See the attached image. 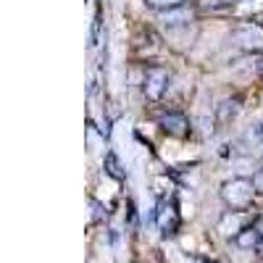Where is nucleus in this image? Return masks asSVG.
Here are the masks:
<instances>
[{"mask_svg":"<svg viewBox=\"0 0 263 263\" xmlns=\"http://www.w3.org/2000/svg\"><path fill=\"white\" fill-rule=\"evenodd\" d=\"M255 229H258V232H260V237H263V213L255 218Z\"/></svg>","mask_w":263,"mask_h":263,"instance_id":"nucleus-15","label":"nucleus"},{"mask_svg":"<svg viewBox=\"0 0 263 263\" xmlns=\"http://www.w3.org/2000/svg\"><path fill=\"white\" fill-rule=\"evenodd\" d=\"M242 111V98H224L216 105V121L218 124H229L232 119H237V114Z\"/></svg>","mask_w":263,"mask_h":263,"instance_id":"nucleus-7","label":"nucleus"},{"mask_svg":"<svg viewBox=\"0 0 263 263\" xmlns=\"http://www.w3.org/2000/svg\"><path fill=\"white\" fill-rule=\"evenodd\" d=\"M156 224H158L161 234H166V237L179 229V213H177V205H174L171 200H161V203H158Z\"/></svg>","mask_w":263,"mask_h":263,"instance_id":"nucleus-5","label":"nucleus"},{"mask_svg":"<svg viewBox=\"0 0 263 263\" xmlns=\"http://www.w3.org/2000/svg\"><path fill=\"white\" fill-rule=\"evenodd\" d=\"M158 126L166 132L168 137H179V140H184L187 135H190V119L184 116V114H179V111H168V114H163L161 119H158Z\"/></svg>","mask_w":263,"mask_h":263,"instance_id":"nucleus-4","label":"nucleus"},{"mask_svg":"<svg viewBox=\"0 0 263 263\" xmlns=\"http://www.w3.org/2000/svg\"><path fill=\"white\" fill-rule=\"evenodd\" d=\"M168 69H163V66H150V69L145 71V82H142V90H145V98L150 103H158L166 90H168Z\"/></svg>","mask_w":263,"mask_h":263,"instance_id":"nucleus-3","label":"nucleus"},{"mask_svg":"<svg viewBox=\"0 0 263 263\" xmlns=\"http://www.w3.org/2000/svg\"><path fill=\"white\" fill-rule=\"evenodd\" d=\"M232 40L239 50L245 53H263V27L260 24H239L232 32Z\"/></svg>","mask_w":263,"mask_h":263,"instance_id":"nucleus-2","label":"nucleus"},{"mask_svg":"<svg viewBox=\"0 0 263 263\" xmlns=\"http://www.w3.org/2000/svg\"><path fill=\"white\" fill-rule=\"evenodd\" d=\"M253 184H255V190H258V192H263V168L253 177Z\"/></svg>","mask_w":263,"mask_h":263,"instance_id":"nucleus-14","label":"nucleus"},{"mask_svg":"<svg viewBox=\"0 0 263 263\" xmlns=\"http://www.w3.org/2000/svg\"><path fill=\"white\" fill-rule=\"evenodd\" d=\"M260 142H263V126H260Z\"/></svg>","mask_w":263,"mask_h":263,"instance_id":"nucleus-18","label":"nucleus"},{"mask_svg":"<svg viewBox=\"0 0 263 263\" xmlns=\"http://www.w3.org/2000/svg\"><path fill=\"white\" fill-rule=\"evenodd\" d=\"M255 184L248 177H234L227 179L221 184V200L229 211H248L253 205V197H255Z\"/></svg>","mask_w":263,"mask_h":263,"instance_id":"nucleus-1","label":"nucleus"},{"mask_svg":"<svg viewBox=\"0 0 263 263\" xmlns=\"http://www.w3.org/2000/svg\"><path fill=\"white\" fill-rule=\"evenodd\" d=\"M253 21H255V24H258V21H260V24H263V13H258V16H255Z\"/></svg>","mask_w":263,"mask_h":263,"instance_id":"nucleus-17","label":"nucleus"},{"mask_svg":"<svg viewBox=\"0 0 263 263\" xmlns=\"http://www.w3.org/2000/svg\"><path fill=\"white\" fill-rule=\"evenodd\" d=\"M103 168H105V174L111 179H116V182H121L126 174H124V166H121V161H119V156H116V150H108L105 156H103Z\"/></svg>","mask_w":263,"mask_h":263,"instance_id":"nucleus-9","label":"nucleus"},{"mask_svg":"<svg viewBox=\"0 0 263 263\" xmlns=\"http://www.w3.org/2000/svg\"><path fill=\"white\" fill-rule=\"evenodd\" d=\"M260 239H263L260 232L255 229V224H250V227H245L242 232L234 237V242H237V248H242V250H255L260 245Z\"/></svg>","mask_w":263,"mask_h":263,"instance_id":"nucleus-8","label":"nucleus"},{"mask_svg":"<svg viewBox=\"0 0 263 263\" xmlns=\"http://www.w3.org/2000/svg\"><path fill=\"white\" fill-rule=\"evenodd\" d=\"M145 6L161 13V11H168V8H179V6H184V0H145Z\"/></svg>","mask_w":263,"mask_h":263,"instance_id":"nucleus-11","label":"nucleus"},{"mask_svg":"<svg viewBox=\"0 0 263 263\" xmlns=\"http://www.w3.org/2000/svg\"><path fill=\"white\" fill-rule=\"evenodd\" d=\"M260 168H263V158H260Z\"/></svg>","mask_w":263,"mask_h":263,"instance_id":"nucleus-19","label":"nucleus"},{"mask_svg":"<svg viewBox=\"0 0 263 263\" xmlns=\"http://www.w3.org/2000/svg\"><path fill=\"white\" fill-rule=\"evenodd\" d=\"M239 213H242V211H234V213H227L224 218H221V227H218V229H221L227 237H237L239 232H242L245 227L242 224H239Z\"/></svg>","mask_w":263,"mask_h":263,"instance_id":"nucleus-10","label":"nucleus"},{"mask_svg":"<svg viewBox=\"0 0 263 263\" xmlns=\"http://www.w3.org/2000/svg\"><path fill=\"white\" fill-rule=\"evenodd\" d=\"M103 205L98 203V200H92V221H103Z\"/></svg>","mask_w":263,"mask_h":263,"instance_id":"nucleus-13","label":"nucleus"},{"mask_svg":"<svg viewBox=\"0 0 263 263\" xmlns=\"http://www.w3.org/2000/svg\"><path fill=\"white\" fill-rule=\"evenodd\" d=\"M255 253H258V255H260V258H263V239H260V245H258V248H255Z\"/></svg>","mask_w":263,"mask_h":263,"instance_id":"nucleus-16","label":"nucleus"},{"mask_svg":"<svg viewBox=\"0 0 263 263\" xmlns=\"http://www.w3.org/2000/svg\"><path fill=\"white\" fill-rule=\"evenodd\" d=\"M195 18V13L187 8V6H179V8H168V11H161L158 13V21L163 27H187L190 21Z\"/></svg>","mask_w":263,"mask_h":263,"instance_id":"nucleus-6","label":"nucleus"},{"mask_svg":"<svg viewBox=\"0 0 263 263\" xmlns=\"http://www.w3.org/2000/svg\"><path fill=\"white\" fill-rule=\"evenodd\" d=\"M234 0H200V6L205 11H221V8H229Z\"/></svg>","mask_w":263,"mask_h":263,"instance_id":"nucleus-12","label":"nucleus"}]
</instances>
